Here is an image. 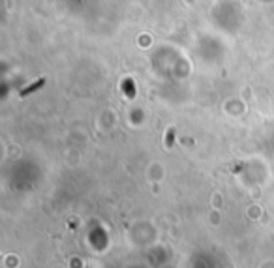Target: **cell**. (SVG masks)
Segmentation results:
<instances>
[{"instance_id": "cell-1", "label": "cell", "mask_w": 274, "mask_h": 268, "mask_svg": "<svg viewBox=\"0 0 274 268\" xmlns=\"http://www.w3.org/2000/svg\"><path fill=\"white\" fill-rule=\"evenodd\" d=\"M42 84H43V79H40V81H38V82H34V86H30V88H25V90L21 92V96H26V94H28L30 90H34V88H38V86H42Z\"/></svg>"}, {"instance_id": "cell-2", "label": "cell", "mask_w": 274, "mask_h": 268, "mask_svg": "<svg viewBox=\"0 0 274 268\" xmlns=\"http://www.w3.org/2000/svg\"><path fill=\"white\" fill-rule=\"evenodd\" d=\"M126 92H128L130 98L133 96V92H132V81H126Z\"/></svg>"}]
</instances>
